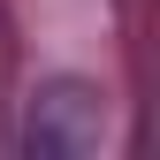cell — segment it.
<instances>
[{"label": "cell", "mask_w": 160, "mask_h": 160, "mask_svg": "<svg viewBox=\"0 0 160 160\" xmlns=\"http://www.w3.org/2000/svg\"><path fill=\"white\" fill-rule=\"evenodd\" d=\"M99 137H107V99H99L92 84L53 76V84L31 92L23 152H38V160H84V152H99Z\"/></svg>", "instance_id": "cell-1"}]
</instances>
